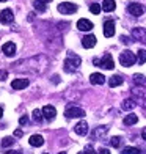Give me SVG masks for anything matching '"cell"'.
<instances>
[{"mask_svg": "<svg viewBox=\"0 0 146 154\" xmlns=\"http://www.w3.org/2000/svg\"><path fill=\"white\" fill-rule=\"evenodd\" d=\"M49 61L44 55H38V57H32L27 60H20L14 63L13 69L17 72H29V74H43L47 69Z\"/></svg>", "mask_w": 146, "mask_h": 154, "instance_id": "obj_1", "label": "cell"}, {"mask_svg": "<svg viewBox=\"0 0 146 154\" xmlns=\"http://www.w3.org/2000/svg\"><path fill=\"white\" fill-rule=\"evenodd\" d=\"M80 63H82V60H80L79 55H75V54H72V52H68V57H66V60H65V71L74 72L75 69H79Z\"/></svg>", "mask_w": 146, "mask_h": 154, "instance_id": "obj_2", "label": "cell"}, {"mask_svg": "<svg viewBox=\"0 0 146 154\" xmlns=\"http://www.w3.org/2000/svg\"><path fill=\"white\" fill-rule=\"evenodd\" d=\"M120 63H121L124 68L134 66L135 63H137V55H135L134 52H130V51H124V52H121V55H120Z\"/></svg>", "mask_w": 146, "mask_h": 154, "instance_id": "obj_3", "label": "cell"}, {"mask_svg": "<svg viewBox=\"0 0 146 154\" xmlns=\"http://www.w3.org/2000/svg\"><path fill=\"white\" fill-rule=\"evenodd\" d=\"M132 94H134L135 101L140 104L143 109H146V87L138 85L135 88H132Z\"/></svg>", "mask_w": 146, "mask_h": 154, "instance_id": "obj_4", "label": "cell"}, {"mask_svg": "<svg viewBox=\"0 0 146 154\" xmlns=\"http://www.w3.org/2000/svg\"><path fill=\"white\" fill-rule=\"evenodd\" d=\"M93 63H94L96 66H101L104 69H113L115 68V61H113V58H112V55H110V54H105L101 60L99 58H94Z\"/></svg>", "mask_w": 146, "mask_h": 154, "instance_id": "obj_5", "label": "cell"}, {"mask_svg": "<svg viewBox=\"0 0 146 154\" xmlns=\"http://www.w3.org/2000/svg\"><path fill=\"white\" fill-rule=\"evenodd\" d=\"M65 116L66 118H83L85 116V110L75 107V106H69L65 112Z\"/></svg>", "mask_w": 146, "mask_h": 154, "instance_id": "obj_6", "label": "cell"}, {"mask_svg": "<svg viewBox=\"0 0 146 154\" xmlns=\"http://www.w3.org/2000/svg\"><path fill=\"white\" fill-rule=\"evenodd\" d=\"M58 11L61 14H74L77 11V5L75 3H71V2H63L58 5Z\"/></svg>", "mask_w": 146, "mask_h": 154, "instance_id": "obj_7", "label": "cell"}, {"mask_svg": "<svg viewBox=\"0 0 146 154\" xmlns=\"http://www.w3.org/2000/svg\"><path fill=\"white\" fill-rule=\"evenodd\" d=\"M127 11H129V14L135 16V17H140L143 13H144V8H143L140 3H130L127 6Z\"/></svg>", "mask_w": 146, "mask_h": 154, "instance_id": "obj_8", "label": "cell"}, {"mask_svg": "<svg viewBox=\"0 0 146 154\" xmlns=\"http://www.w3.org/2000/svg\"><path fill=\"white\" fill-rule=\"evenodd\" d=\"M43 115L47 121H52V120H55V116H57V110H55L53 106H44L43 107Z\"/></svg>", "mask_w": 146, "mask_h": 154, "instance_id": "obj_9", "label": "cell"}, {"mask_svg": "<svg viewBox=\"0 0 146 154\" xmlns=\"http://www.w3.org/2000/svg\"><path fill=\"white\" fill-rule=\"evenodd\" d=\"M113 35H115V22L113 20H105L104 22V36L112 38Z\"/></svg>", "mask_w": 146, "mask_h": 154, "instance_id": "obj_10", "label": "cell"}, {"mask_svg": "<svg viewBox=\"0 0 146 154\" xmlns=\"http://www.w3.org/2000/svg\"><path fill=\"white\" fill-rule=\"evenodd\" d=\"M93 22L91 20H88V19H79L77 20V29L80 32H90V30H93Z\"/></svg>", "mask_w": 146, "mask_h": 154, "instance_id": "obj_11", "label": "cell"}, {"mask_svg": "<svg viewBox=\"0 0 146 154\" xmlns=\"http://www.w3.org/2000/svg\"><path fill=\"white\" fill-rule=\"evenodd\" d=\"M132 36H134V39L141 41V43L146 44V30L141 29V27H137V29L132 30Z\"/></svg>", "mask_w": 146, "mask_h": 154, "instance_id": "obj_12", "label": "cell"}, {"mask_svg": "<svg viewBox=\"0 0 146 154\" xmlns=\"http://www.w3.org/2000/svg\"><path fill=\"white\" fill-rule=\"evenodd\" d=\"M13 19H14V16H13V11L10 8H5L0 13V22L2 24H10V22H13Z\"/></svg>", "mask_w": 146, "mask_h": 154, "instance_id": "obj_13", "label": "cell"}, {"mask_svg": "<svg viewBox=\"0 0 146 154\" xmlns=\"http://www.w3.org/2000/svg\"><path fill=\"white\" fill-rule=\"evenodd\" d=\"M82 46L85 49H91L96 46V36L94 35H87V36L82 38Z\"/></svg>", "mask_w": 146, "mask_h": 154, "instance_id": "obj_14", "label": "cell"}, {"mask_svg": "<svg viewBox=\"0 0 146 154\" xmlns=\"http://www.w3.org/2000/svg\"><path fill=\"white\" fill-rule=\"evenodd\" d=\"M29 83H30L29 79H14L11 83V88L13 90H24L29 87Z\"/></svg>", "mask_w": 146, "mask_h": 154, "instance_id": "obj_15", "label": "cell"}, {"mask_svg": "<svg viewBox=\"0 0 146 154\" xmlns=\"http://www.w3.org/2000/svg\"><path fill=\"white\" fill-rule=\"evenodd\" d=\"M2 52L6 55V57H13V55L16 54V46H14V43H5L3 46H2Z\"/></svg>", "mask_w": 146, "mask_h": 154, "instance_id": "obj_16", "label": "cell"}, {"mask_svg": "<svg viewBox=\"0 0 146 154\" xmlns=\"http://www.w3.org/2000/svg\"><path fill=\"white\" fill-rule=\"evenodd\" d=\"M108 132V126H99V128H96L94 131H93V134H91V138L93 140H97V138H101V137H104Z\"/></svg>", "mask_w": 146, "mask_h": 154, "instance_id": "obj_17", "label": "cell"}, {"mask_svg": "<svg viewBox=\"0 0 146 154\" xmlns=\"http://www.w3.org/2000/svg\"><path fill=\"white\" fill-rule=\"evenodd\" d=\"M90 82H91L93 85H102V83L105 82V75L101 74V72H93L90 75Z\"/></svg>", "mask_w": 146, "mask_h": 154, "instance_id": "obj_18", "label": "cell"}, {"mask_svg": "<svg viewBox=\"0 0 146 154\" xmlns=\"http://www.w3.org/2000/svg\"><path fill=\"white\" fill-rule=\"evenodd\" d=\"M74 131H75L77 135H87L88 134V123L87 121H80L79 124H75Z\"/></svg>", "mask_w": 146, "mask_h": 154, "instance_id": "obj_19", "label": "cell"}, {"mask_svg": "<svg viewBox=\"0 0 146 154\" xmlns=\"http://www.w3.org/2000/svg\"><path fill=\"white\" fill-rule=\"evenodd\" d=\"M29 143H30L32 146H43V145H44V138H43V135L35 134V135H32V137H30Z\"/></svg>", "mask_w": 146, "mask_h": 154, "instance_id": "obj_20", "label": "cell"}, {"mask_svg": "<svg viewBox=\"0 0 146 154\" xmlns=\"http://www.w3.org/2000/svg\"><path fill=\"white\" fill-rule=\"evenodd\" d=\"M115 8H116L115 0H104V2H102V10H104V11L110 13V11H113Z\"/></svg>", "mask_w": 146, "mask_h": 154, "instance_id": "obj_21", "label": "cell"}, {"mask_svg": "<svg viewBox=\"0 0 146 154\" xmlns=\"http://www.w3.org/2000/svg\"><path fill=\"white\" fill-rule=\"evenodd\" d=\"M123 83V77L121 75H113V77H110V80H108V85L115 88V87H120Z\"/></svg>", "mask_w": 146, "mask_h": 154, "instance_id": "obj_22", "label": "cell"}, {"mask_svg": "<svg viewBox=\"0 0 146 154\" xmlns=\"http://www.w3.org/2000/svg\"><path fill=\"white\" fill-rule=\"evenodd\" d=\"M137 107V101L135 99H126L123 102V109L124 110H132V109H135Z\"/></svg>", "mask_w": 146, "mask_h": 154, "instance_id": "obj_23", "label": "cell"}, {"mask_svg": "<svg viewBox=\"0 0 146 154\" xmlns=\"http://www.w3.org/2000/svg\"><path fill=\"white\" fill-rule=\"evenodd\" d=\"M137 121H138V116L134 115V113L126 115V118H124V124H126V126H132V124H135Z\"/></svg>", "mask_w": 146, "mask_h": 154, "instance_id": "obj_24", "label": "cell"}, {"mask_svg": "<svg viewBox=\"0 0 146 154\" xmlns=\"http://www.w3.org/2000/svg\"><path fill=\"white\" fill-rule=\"evenodd\" d=\"M137 61H138V65H144L146 63V51L144 49H140L137 52Z\"/></svg>", "mask_w": 146, "mask_h": 154, "instance_id": "obj_25", "label": "cell"}, {"mask_svg": "<svg viewBox=\"0 0 146 154\" xmlns=\"http://www.w3.org/2000/svg\"><path fill=\"white\" fill-rule=\"evenodd\" d=\"M121 154H141V151L138 148H134V146H126V148L121 151Z\"/></svg>", "mask_w": 146, "mask_h": 154, "instance_id": "obj_26", "label": "cell"}, {"mask_svg": "<svg viewBox=\"0 0 146 154\" xmlns=\"http://www.w3.org/2000/svg\"><path fill=\"white\" fill-rule=\"evenodd\" d=\"M33 6H35V10H38L39 13H44V11H46V3L41 2V0H35Z\"/></svg>", "mask_w": 146, "mask_h": 154, "instance_id": "obj_27", "label": "cell"}, {"mask_svg": "<svg viewBox=\"0 0 146 154\" xmlns=\"http://www.w3.org/2000/svg\"><path fill=\"white\" fill-rule=\"evenodd\" d=\"M44 118V115H43V110H39V109H35L33 110V120L36 121V123H41V120Z\"/></svg>", "mask_w": 146, "mask_h": 154, "instance_id": "obj_28", "label": "cell"}, {"mask_svg": "<svg viewBox=\"0 0 146 154\" xmlns=\"http://www.w3.org/2000/svg\"><path fill=\"white\" fill-rule=\"evenodd\" d=\"M134 82L137 85H144L146 83V77L143 74H134Z\"/></svg>", "mask_w": 146, "mask_h": 154, "instance_id": "obj_29", "label": "cell"}, {"mask_svg": "<svg viewBox=\"0 0 146 154\" xmlns=\"http://www.w3.org/2000/svg\"><path fill=\"white\" fill-rule=\"evenodd\" d=\"M101 10H102V6H101L99 3H93V5H90V11H91L93 14H99Z\"/></svg>", "mask_w": 146, "mask_h": 154, "instance_id": "obj_30", "label": "cell"}, {"mask_svg": "<svg viewBox=\"0 0 146 154\" xmlns=\"http://www.w3.org/2000/svg\"><path fill=\"white\" fill-rule=\"evenodd\" d=\"M110 145H112L113 148H120L121 146V137H112L110 138Z\"/></svg>", "mask_w": 146, "mask_h": 154, "instance_id": "obj_31", "label": "cell"}, {"mask_svg": "<svg viewBox=\"0 0 146 154\" xmlns=\"http://www.w3.org/2000/svg\"><path fill=\"white\" fill-rule=\"evenodd\" d=\"M13 142H14V138H13V137H5L2 140V146H3V148H8V146L13 145Z\"/></svg>", "mask_w": 146, "mask_h": 154, "instance_id": "obj_32", "label": "cell"}, {"mask_svg": "<svg viewBox=\"0 0 146 154\" xmlns=\"http://www.w3.org/2000/svg\"><path fill=\"white\" fill-rule=\"evenodd\" d=\"M79 154H97V152L93 149V146H91V145H88L87 148H85V151H82V152H79Z\"/></svg>", "mask_w": 146, "mask_h": 154, "instance_id": "obj_33", "label": "cell"}, {"mask_svg": "<svg viewBox=\"0 0 146 154\" xmlns=\"http://www.w3.org/2000/svg\"><path fill=\"white\" fill-rule=\"evenodd\" d=\"M27 123H29V118H27V116H20L19 118V124L20 126H25Z\"/></svg>", "mask_w": 146, "mask_h": 154, "instance_id": "obj_34", "label": "cell"}, {"mask_svg": "<svg viewBox=\"0 0 146 154\" xmlns=\"http://www.w3.org/2000/svg\"><path fill=\"white\" fill-rule=\"evenodd\" d=\"M6 77H8V72H6L5 69H2V71H0V80H5Z\"/></svg>", "mask_w": 146, "mask_h": 154, "instance_id": "obj_35", "label": "cell"}, {"mask_svg": "<svg viewBox=\"0 0 146 154\" xmlns=\"http://www.w3.org/2000/svg\"><path fill=\"white\" fill-rule=\"evenodd\" d=\"M121 41H123L124 44H130V43H132V39L127 38V36H121Z\"/></svg>", "mask_w": 146, "mask_h": 154, "instance_id": "obj_36", "label": "cell"}, {"mask_svg": "<svg viewBox=\"0 0 146 154\" xmlns=\"http://www.w3.org/2000/svg\"><path fill=\"white\" fill-rule=\"evenodd\" d=\"M99 154H110V151H108L107 148H101V149H99Z\"/></svg>", "mask_w": 146, "mask_h": 154, "instance_id": "obj_37", "label": "cell"}, {"mask_svg": "<svg viewBox=\"0 0 146 154\" xmlns=\"http://www.w3.org/2000/svg\"><path fill=\"white\" fill-rule=\"evenodd\" d=\"M14 137H22V131H20V129H17V131L14 132Z\"/></svg>", "mask_w": 146, "mask_h": 154, "instance_id": "obj_38", "label": "cell"}, {"mask_svg": "<svg viewBox=\"0 0 146 154\" xmlns=\"http://www.w3.org/2000/svg\"><path fill=\"white\" fill-rule=\"evenodd\" d=\"M6 154H22L20 151H6Z\"/></svg>", "mask_w": 146, "mask_h": 154, "instance_id": "obj_39", "label": "cell"}, {"mask_svg": "<svg viewBox=\"0 0 146 154\" xmlns=\"http://www.w3.org/2000/svg\"><path fill=\"white\" fill-rule=\"evenodd\" d=\"M141 137H143V140H146V128L141 131Z\"/></svg>", "mask_w": 146, "mask_h": 154, "instance_id": "obj_40", "label": "cell"}, {"mask_svg": "<svg viewBox=\"0 0 146 154\" xmlns=\"http://www.w3.org/2000/svg\"><path fill=\"white\" fill-rule=\"evenodd\" d=\"M41 2H44V3H46V5H47V3H49V2H52V0H41Z\"/></svg>", "mask_w": 146, "mask_h": 154, "instance_id": "obj_41", "label": "cell"}, {"mask_svg": "<svg viewBox=\"0 0 146 154\" xmlns=\"http://www.w3.org/2000/svg\"><path fill=\"white\" fill-rule=\"evenodd\" d=\"M2 115H3V109L0 107V118H2Z\"/></svg>", "mask_w": 146, "mask_h": 154, "instance_id": "obj_42", "label": "cell"}, {"mask_svg": "<svg viewBox=\"0 0 146 154\" xmlns=\"http://www.w3.org/2000/svg\"><path fill=\"white\" fill-rule=\"evenodd\" d=\"M58 154H66V152H58Z\"/></svg>", "mask_w": 146, "mask_h": 154, "instance_id": "obj_43", "label": "cell"}, {"mask_svg": "<svg viewBox=\"0 0 146 154\" xmlns=\"http://www.w3.org/2000/svg\"><path fill=\"white\" fill-rule=\"evenodd\" d=\"M0 2H6V0H0Z\"/></svg>", "mask_w": 146, "mask_h": 154, "instance_id": "obj_44", "label": "cell"}, {"mask_svg": "<svg viewBox=\"0 0 146 154\" xmlns=\"http://www.w3.org/2000/svg\"><path fill=\"white\" fill-rule=\"evenodd\" d=\"M43 154H49V152H43Z\"/></svg>", "mask_w": 146, "mask_h": 154, "instance_id": "obj_45", "label": "cell"}]
</instances>
